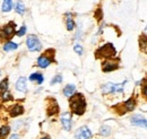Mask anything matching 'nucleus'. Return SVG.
<instances>
[{"mask_svg":"<svg viewBox=\"0 0 147 139\" xmlns=\"http://www.w3.org/2000/svg\"><path fill=\"white\" fill-rule=\"evenodd\" d=\"M86 99L82 93H75L73 96L69 97V107L71 114L83 115L86 111Z\"/></svg>","mask_w":147,"mask_h":139,"instance_id":"f257e3e1","label":"nucleus"},{"mask_svg":"<svg viewBox=\"0 0 147 139\" xmlns=\"http://www.w3.org/2000/svg\"><path fill=\"white\" fill-rule=\"evenodd\" d=\"M115 55H117V50L112 43H105L95 51V58L97 59L111 60V59H114Z\"/></svg>","mask_w":147,"mask_h":139,"instance_id":"f03ea898","label":"nucleus"},{"mask_svg":"<svg viewBox=\"0 0 147 139\" xmlns=\"http://www.w3.org/2000/svg\"><path fill=\"white\" fill-rule=\"evenodd\" d=\"M55 51L53 49H49L42 55H40L36 61L37 67H40L42 69H45L51 65V62H55Z\"/></svg>","mask_w":147,"mask_h":139,"instance_id":"7ed1b4c3","label":"nucleus"},{"mask_svg":"<svg viewBox=\"0 0 147 139\" xmlns=\"http://www.w3.org/2000/svg\"><path fill=\"white\" fill-rule=\"evenodd\" d=\"M16 33V23L9 22L0 27V41H10Z\"/></svg>","mask_w":147,"mask_h":139,"instance_id":"20e7f679","label":"nucleus"},{"mask_svg":"<svg viewBox=\"0 0 147 139\" xmlns=\"http://www.w3.org/2000/svg\"><path fill=\"white\" fill-rule=\"evenodd\" d=\"M125 84L126 82L121 83V84H113V83H107L104 85H102L101 90L103 94L108 95V94H121L125 90Z\"/></svg>","mask_w":147,"mask_h":139,"instance_id":"39448f33","label":"nucleus"},{"mask_svg":"<svg viewBox=\"0 0 147 139\" xmlns=\"http://www.w3.org/2000/svg\"><path fill=\"white\" fill-rule=\"evenodd\" d=\"M26 47L30 52H38L42 50V43L36 35L31 34L26 38Z\"/></svg>","mask_w":147,"mask_h":139,"instance_id":"423d86ee","label":"nucleus"},{"mask_svg":"<svg viewBox=\"0 0 147 139\" xmlns=\"http://www.w3.org/2000/svg\"><path fill=\"white\" fill-rule=\"evenodd\" d=\"M47 115L48 117H53L55 114L59 113V104L57 102V100L53 97H49L47 99Z\"/></svg>","mask_w":147,"mask_h":139,"instance_id":"0eeeda50","label":"nucleus"},{"mask_svg":"<svg viewBox=\"0 0 147 139\" xmlns=\"http://www.w3.org/2000/svg\"><path fill=\"white\" fill-rule=\"evenodd\" d=\"M73 114L71 112H62L60 114V121L62 124V128L66 131H70L71 127H73Z\"/></svg>","mask_w":147,"mask_h":139,"instance_id":"6e6552de","label":"nucleus"},{"mask_svg":"<svg viewBox=\"0 0 147 139\" xmlns=\"http://www.w3.org/2000/svg\"><path fill=\"white\" fill-rule=\"evenodd\" d=\"M92 138V131L88 127L83 126L76 130L75 139H91Z\"/></svg>","mask_w":147,"mask_h":139,"instance_id":"1a4fd4ad","label":"nucleus"},{"mask_svg":"<svg viewBox=\"0 0 147 139\" xmlns=\"http://www.w3.org/2000/svg\"><path fill=\"white\" fill-rule=\"evenodd\" d=\"M101 68L103 72H112L114 70H117L119 68V62L118 61H114L113 59L111 60H104L101 65Z\"/></svg>","mask_w":147,"mask_h":139,"instance_id":"9d476101","label":"nucleus"},{"mask_svg":"<svg viewBox=\"0 0 147 139\" xmlns=\"http://www.w3.org/2000/svg\"><path fill=\"white\" fill-rule=\"evenodd\" d=\"M130 122L132 126H136V127H140V128H146L147 126V119L144 115H140V114H135L130 118Z\"/></svg>","mask_w":147,"mask_h":139,"instance_id":"9b49d317","label":"nucleus"},{"mask_svg":"<svg viewBox=\"0 0 147 139\" xmlns=\"http://www.w3.org/2000/svg\"><path fill=\"white\" fill-rule=\"evenodd\" d=\"M24 106L19 103H16V104L11 105L9 109H8V113L11 118H17L19 115H22L24 113Z\"/></svg>","mask_w":147,"mask_h":139,"instance_id":"f8f14e48","label":"nucleus"},{"mask_svg":"<svg viewBox=\"0 0 147 139\" xmlns=\"http://www.w3.org/2000/svg\"><path fill=\"white\" fill-rule=\"evenodd\" d=\"M121 105H122L123 110L126 111V113H127V112H131V111H134V110L136 109V106H137V100H136L135 96H131V97H129L128 100H126L123 103H121Z\"/></svg>","mask_w":147,"mask_h":139,"instance_id":"ddd939ff","label":"nucleus"},{"mask_svg":"<svg viewBox=\"0 0 147 139\" xmlns=\"http://www.w3.org/2000/svg\"><path fill=\"white\" fill-rule=\"evenodd\" d=\"M16 89L20 93H26L27 92V80L25 77H19L15 84Z\"/></svg>","mask_w":147,"mask_h":139,"instance_id":"4468645a","label":"nucleus"},{"mask_svg":"<svg viewBox=\"0 0 147 139\" xmlns=\"http://www.w3.org/2000/svg\"><path fill=\"white\" fill-rule=\"evenodd\" d=\"M28 79H30V82H32V83H35V84H38V85H41L42 83H43V80H44V76H43V74L42 72H33V74H31L30 75V77H28Z\"/></svg>","mask_w":147,"mask_h":139,"instance_id":"2eb2a0df","label":"nucleus"},{"mask_svg":"<svg viewBox=\"0 0 147 139\" xmlns=\"http://www.w3.org/2000/svg\"><path fill=\"white\" fill-rule=\"evenodd\" d=\"M75 27H76V23L74 20L73 14L71 13H67L66 14V28H67V31L71 32V31L75 30Z\"/></svg>","mask_w":147,"mask_h":139,"instance_id":"dca6fc26","label":"nucleus"},{"mask_svg":"<svg viewBox=\"0 0 147 139\" xmlns=\"http://www.w3.org/2000/svg\"><path fill=\"white\" fill-rule=\"evenodd\" d=\"M62 93H63V95L67 99H69L70 96H73L74 94L76 93V86L74 84H68V85H66L65 88L62 89Z\"/></svg>","mask_w":147,"mask_h":139,"instance_id":"f3484780","label":"nucleus"},{"mask_svg":"<svg viewBox=\"0 0 147 139\" xmlns=\"http://www.w3.org/2000/svg\"><path fill=\"white\" fill-rule=\"evenodd\" d=\"M18 48V44L16 42H13V41H6V43L3 44L2 49L5 52H10V51H14Z\"/></svg>","mask_w":147,"mask_h":139,"instance_id":"a211bd4d","label":"nucleus"},{"mask_svg":"<svg viewBox=\"0 0 147 139\" xmlns=\"http://www.w3.org/2000/svg\"><path fill=\"white\" fill-rule=\"evenodd\" d=\"M14 7V1L13 0H3L2 1V6H1V10L3 13H9Z\"/></svg>","mask_w":147,"mask_h":139,"instance_id":"6ab92c4d","label":"nucleus"},{"mask_svg":"<svg viewBox=\"0 0 147 139\" xmlns=\"http://www.w3.org/2000/svg\"><path fill=\"white\" fill-rule=\"evenodd\" d=\"M15 11L18 14V15H24L25 11H26V7L24 5V2L22 0H17L16 1V5H15Z\"/></svg>","mask_w":147,"mask_h":139,"instance_id":"aec40b11","label":"nucleus"},{"mask_svg":"<svg viewBox=\"0 0 147 139\" xmlns=\"http://www.w3.org/2000/svg\"><path fill=\"white\" fill-rule=\"evenodd\" d=\"M10 126L8 124H5V126H1L0 127V139H6L9 134H10Z\"/></svg>","mask_w":147,"mask_h":139,"instance_id":"412c9836","label":"nucleus"},{"mask_svg":"<svg viewBox=\"0 0 147 139\" xmlns=\"http://www.w3.org/2000/svg\"><path fill=\"white\" fill-rule=\"evenodd\" d=\"M0 100L2 102H10L14 100V97L9 90H5V92H0Z\"/></svg>","mask_w":147,"mask_h":139,"instance_id":"4be33fe9","label":"nucleus"},{"mask_svg":"<svg viewBox=\"0 0 147 139\" xmlns=\"http://www.w3.org/2000/svg\"><path fill=\"white\" fill-rule=\"evenodd\" d=\"M111 132H112V129H111L110 126H107V124L101 126V128H100V135L102 137H109L111 135Z\"/></svg>","mask_w":147,"mask_h":139,"instance_id":"5701e85b","label":"nucleus"},{"mask_svg":"<svg viewBox=\"0 0 147 139\" xmlns=\"http://www.w3.org/2000/svg\"><path fill=\"white\" fill-rule=\"evenodd\" d=\"M139 45H140V50H142L143 52H146V47H147L146 34L140 35V37H139Z\"/></svg>","mask_w":147,"mask_h":139,"instance_id":"b1692460","label":"nucleus"},{"mask_svg":"<svg viewBox=\"0 0 147 139\" xmlns=\"http://www.w3.org/2000/svg\"><path fill=\"white\" fill-rule=\"evenodd\" d=\"M8 88H9V79L6 77V78H3V79L0 82V92L8 90Z\"/></svg>","mask_w":147,"mask_h":139,"instance_id":"393cba45","label":"nucleus"},{"mask_svg":"<svg viewBox=\"0 0 147 139\" xmlns=\"http://www.w3.org/2000/svg\"><path fill=\"white\" fill-rule=\"evenodd\" d=\"M61 82H62V75L58 74V75H55V77L52 78V80H51L50 85H51V86H53V85H57V84H60Z\"/></svg>","mask_w":147,"mask_h":139,"instance_id":"a878e982","label":"nucleus"},{"mask_svg":"<svg viewBox=\"0 0 147 139\" xmlns=\"http://www.w3.org/2000/svg\"><path fill=\"white\" fill-rule=\"evenodd\" d=\"M74 51L77 53L78 55H82V54H83V52H84L83 45H82L80 43H76V44L74 45Z\"/></svg>","mask_w":147,"mask_h":139,"instance_id":"bb28decb","label":"nucleus"},{"mask_svg":"<svg viewBox=\"0 0 147 139\" xmlns=\"http://www.w3.org/2000/svg\"><path fill=\"white\" fill-rule=\"evenodd\" d=\"M26 31H27L26 25H23V26H20V28H19V30L16 32V33H15V34L17 35L18 37H22V36H24V35L26 34Z\"/></svg>","mask_w":147,"mask_h":139,"instance_id":"cd10ccee","label":"nucleus"},{"mask_svg":"<svg viewBox=\"0 0 147 139\" xmlns=\"http://www.w3.org/2000/svg\"><path fill=\"white\" fill-rule=\"evenodd\" d=\"M142 94L144 99H146V78L143 79V86H142Z\"/></svg>","mask_w":147,"mask_h":139,"instance_id":"c85d7f7f","label":"nucleus"},{"mask_svg":"<svg viewBox=\"0 0 147 139\" xmlns=\"http://www.w3.org/2000/svg\"><path fill=\"white\" fill-rule=\"evenodd\" d=\"M8 139H19V135L18 134H13Z\"/></svg>","mask_w":147,"mask_h":139,"instance_id":"c756f323","label":"nucleus"},{"mask_svg":"<svg viewBox=\"0 0 147 139\" xmlns=\"http://www.w3.org/2000/svg\"><path fill=\"white\" fill-rule=\"evenodd\" d=\"M40 139H51V138H50L49 136H43L42 138H40Z\"/></svg>","mask_w":147,"mask_h":139,"instance_id":"7c9ffc66","label":"nucleus"},{"mask_svg":"<svg viewBox=\"0 0 147 139\" xmlns=\"http://www.w3.org/2000/svg\"><path fill=\"white\" fill-rule=\"evenodd\" d=\"M0 76H1V69H0Z\"/></svg>","mask_w":147,"mask_h":139,"instance_id":"2f4dec72","label":"nucleus"}]
</instances>
